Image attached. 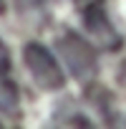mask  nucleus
<instances>
[{
  "instance_id": "obj_1",
  "label": "nucleus",
  "mask_w": 126,
  "mask_h": 129,
  "mask_svg": "<svg viewBox=\"0 0 126 129\" xmlns=\"http://www.w3.org/2000/svg\"><path fill=\"white\" fill-rule=\"evenodd\" d=\"M55 51L60 53L66 69L71 71V76L76 81H86V79L96 76V71H98V56H96L93 46L86 38H81L78 33H73V30L63 33L55 41Z\"/></svg>"
},
{
  "instance_id": "obj_2",
  "label": "nucleus",
  "mask_w": 126,
  "mask_h": 129,
  "mask_svg": "<svg viewBox=\"0 0 126 129\" xmlns=\"http://www.w3.org/2000/svg\"><path fill=\"white\" fill-rule=\"evenodd\" d=\"M23 63L30 71V79L40 89H45V91H58V89H63V84H66V74H63L60 63L40 43H28L23 48Z\"/></svg>"
},
{
  "instance_id": "obj_3",
  "label": "nucleus",
  "mask_w": 126,
  "mask_h": 129,
  "mask_svg": "<svg viewBox=\"0 0 126 129\" xmlns=\"http://www.w3.org/2000/svg\"><path fill=\"white\" fill-rule=\"evenodd\" d=\"M83 25L88 30V36L106 51H118L121 48V36L116 30V25L111 23L108 13H106V3L103 0H93V3L83 10Z\"/></svg>"
},
{
  "instance_id": "obj_4",
  "label": "nucleus",
  "mask_w": 126,
  "mask_h": 129,
  "mask_svg": "<svg viewBox=\"0 0 126 129\" xmlns=\"http://www.w3.org/2000/svg\"><path fill=\"white\" fill-rule=\"evenodd\" d=\"M0 111L13 116L20 114V89L8 74H0Z\"/></svg>"
},
{
  "instance_id": "obj_5",
  "label": "nucleus",
  "mask_w": 126,
  "mask_h": 129,
  "mask_svg": "<svg viewBox=\"0 0 126 129\" xmlns=\"http://www.w3.org/2000/svg\"><path fill=\"white\" fill-rule=\"evenodd\" d=\"M10 53H8V46L3 43V38H0V74H10Z\"/></svg>"
},
{
  "instance_id": "obj_6",
  "label": "nucleus",
  "mask_w": 126,
  "mask_h": 129,
  "mask_svg": "<svg viewBox=\"0 0 126 129\" xmlns=\"http://www.w3.org/2000/svg\"><path fill=\"white\" fill-rule=\"evenodd\" d=\"M0 10H3V3H0Z\"/></svg>"
},
{
  "instance_id": "obj_7",
  "label": "nucleus",
  "mask_w": 126,
  "mask_h": 129,
  "mask_svg": "<svg viewBox=\"0 0 126 129\" xmlns=\"http://www.w3.org/2000/svg\"><path fill=\"white\" fill-rule=\"evenodd\" d=\"M0 126H3V124H0Z\"/></svg>"
}]
</instances>
